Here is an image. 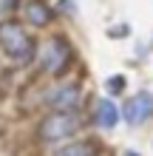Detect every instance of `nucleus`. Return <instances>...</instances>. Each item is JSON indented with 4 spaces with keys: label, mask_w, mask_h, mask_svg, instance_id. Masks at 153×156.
<instances>
[{
    "label": "nucleus",
    "mask_w": 153,
    "mask_h": 156,
    "mask_svg": "<svg viewBox=\"0 0 153 156\" xmlns=\"http://www.w3.org/2000/svg\"><path fill=\"white\" fill-rule=\"evenodd\" d=\"M125 156H136V153H125Z\"/></svg>",
    "instance_id": "obj_11"
},
{
    "label": "nucleus",
    "mask_w": 153,
    "mask_h": 156,
    "mask_svg": "<svg viewBox=\"0 0 153 156\" xmlns=\"http://www.w3.org/2000/svg\"><path fill=\"white\" fill-rule=\"evenodd\" d=\"M9 6H12V0H0V12H6Z\"/></svg>",
    "instance_id": "obj_10"
},
{
    "label": "nucleus",
    "mask_w": 153,
    "mask_h": 156,
    "mask_svg": "<svg viewBox=\"0 0 153 156\" xmlns=\"http://www.w3.org/2000/svg\"><path fill=\"white\" fill-rule=\"evenodd\" d=\"M23 12H26V20L31 26H46L51 20V12H48V6L43 3V0H26Z\"/></svg>",
    "instance_id": "obj_6"
},
{
    "label": "nucleus",
    "mask_w": 153,
    "mask_h": 156,
    "mask_svg": "<svg viewBox=\"0 0 153 156\" xmlns=\"http://www.w3.org/2000/svg\"><path fill=\"white\" fill-rule=\"evenodd\" d=\"M105 85H108V94H122V91H125V77H119V74H116V77H111V80H108L105 82Z\"/></svg>",
    "instance_id": "obj_9"
},
{
    "label": "nucleus",
    "mask_w": 153,
    "mask_h": 156,
    "mask_svg": "<svg viewBox=\"0 0 153 156\" xmlns=\"http://www.w3.org/2000/svg\"><path fill=\"white\" fill-rule=\"evenodd\" d=\"M68 57H71L68 45L62 43L60 37H54V40L46 43V48H43V68L51 71V74H60V71L68 66Z\"/></svg>",
    "instance_id": "obj_4"
},
{
    "label": "nucleus",
    "mask_w": 153,
    "mask_h": 156,
    "mask_svg": "<svg viewBox=\"0 0 153 156\" xmlns=\"http://www.w3.org/2000/svg\"><path fill=\"white\" fill-rule=\"evenodd\" d=\"M54 156H94V145L91 142H71L65 148H60Z\"/></svg>",
    "instance_id": "obj_8"
},
{
    "label": "nucleus",
    "mask_w": 153,
    "mask_h": 156,
    "mask_svg": "<svg viewBox=\"0 0 153 156\" xmlns=\"http://www.w3.org/2000/svg\"><path fill=\"white\" fill-rule=\"evenodd\" d=\"M79 99V88L77 85H62L60 91H54V94L48 97V102L57 108V111H68V108H74Z\"/></svg>",
    "instance_id": "obj_5"
},
{
    "label": "nucleus",
    "mask_w": 153,
    "mask_h": 156,
    "mask_svg": "<svg viewBox=\"0 0 153 156\" xmlns=\"http://www.w3.org/2000/svg\"><path fill=\"white\" fill-rule=\"evenodd\" d=\"M79 128V119L74 114H68V111H57V114H51L43 119V125H40V136L46 142H54V139H65V136H71Z\"/></svg>",
    "instance_id": "obj_2"
},
{
    "label": "nucleus",
    "mask_w": 153,
    "mask_h": 156,
    "mask_svg": "<svg viewBox=\"0 0 153 156\" xmlns=\"http://www.w3.org/2000/svg\"><path fill=\"white\" fill-rule=\"evenodd\" d=\"M0 48L14 62H29L31 54H34V43H31L29 34L23 31L20 23L6 20V23H0Z\"/></svg>",
    "instance_id": "obj_1"
},
{
    "label": "nucleus",
    "mask_w": 153,
    "mask_h": 156,
    "mask_svg": "<svg viewBox=\"0 0 153 156\" xmlns=\"http://www.w3.org/2000/svg\"><path fill=\"white\" fill-rule=\"evenodd\" d=\"M116 119H119V111L111 99H99L96 102V122L102 128H116Z\"/></svg>",
    "instance_id": "obj_7"
},
{
    "label": "nucleus",
    "mask_w": 153,
    "mask_h": 156,
    "mask_svg": "<svg viewBox=\"0 0 153 156\" xmlns=\"http://www.w3.org/2000/svg\"><path fill=\"white\" fill-rule=\"evenodd\" d=\"M150 116H153V94L139 91L133 99H128V105H125V122L128 125H142Z\"/></svg>",
    "instance_id": "obj_3"
}]
</instances>
